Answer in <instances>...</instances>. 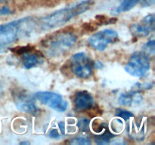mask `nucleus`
Instances as JSON below:
<instances>
[{"mask_svg":"<svg viewBox=\"0 0 155 145\" xmlns=\"http://www.w3.org/2000/svg\"><path fill=\"white\" fill-rule=\"evenodd\" d=\"M118 39V34L115 30L107 29L98 32L88 39L89 45L95 49L102 51L108 45L114 43Z\"/></svg>","mask_w":155,"mask_h":145,"instance_id":"obj_7","label":"nucleus"},{"mask_svg":"<svg viewBox=\"0 0 155 145\" xmlns=\"http://www.w3.org/2000/svg\"><path fill=\"white\" fill-rule=\"evenodd\" d=\"M9 1V0H0V3H3V2H6Z\"/></svg>","mask_w":155,"mask_h":145,"instance_id":"obj_25","label":"nucleus"},{"mask_svg":"<svg viewBox=\"0 0 155 145\" xmlns=\"http://www.w3.org/2000/svg\"><path fill=\"white\" fill-rule=\"evenodd\" d=\"M12 14V10L8 6H3L0 9V15H8Z\"/></svg>","mask_w":155,"mask_h":145,"instance_id":"obj_20","label":"nucleus"},{"mask_svg":"<svg viewBox=\"0 0 155 145\" xmlns=\"http://www.w3.org/2000/svg\"><path fill=\"white\" fill-rule=\"evenodd\" d=\"M94 0H82L69 7L61 8L37 20L38 30H48L64 25L75 17L84 13L92 7Z\"/></svg>","mask_w":155,"mask_h":145,"instance_id":"obj_1","label":"nucleus"},{"mask_svg":"<svg viewBox=\"0 0 155 145\" xmlns=\"http://www.w3.org/2000/svg\"><path fill=\"white\" fill-rule=\"evenodd\" d=\"M151 67L150 58L142 51L134 52L125 66V70L130 75L143 77L148 73Z\"/></svg>","mask_w":155,"mask_h":145,"instance_id":"obj_4","label":"nucleus"},{"mask_svg":"<svg viewBox=\"0 0 155 145\" xmlns=\"http://www.w3.org/2000/svg\"><path fill=\"white\" fill-rule=\"evenodd\" d=\"M115 116H118V117H120L122 119H124V120H128L130 118L133 117V114L130 111H127V110H123V109L118 108L117 109L116 111H115Z\"/></svg>","mask_w":155,"mask_h":145,"instance_id":"obj_16","label":"nucleus"},{"mask_svg":"<svg viewBox=\"0 0 155 145\" xmlns=\"http://www.w3.org/2000/svg\"><path fill=\"white\" fill-rule=\"evenodd\" d=\"M142 52L145 53L148 57H150V56L154 55L155 41L154 39L149 40L143 47H142Z\"/></svg>","mask_w":155,"mask_h":145,"instance_id":"obj_15","label":"nucleus"},{"mask_svg":"<svg viewBox=\"0 0 155 145\" xmlns=\"http://www.w3.org/2000/svg\"><path fill=\"white\" fill-rule=\"evenodd\" d=\"M155 16L154 14H150L145 16L138 24H133L130 28L133 36L137 38H142L148 36L154 30Z\"/></svg>","mask_w":155,"mask_h":145,"instance_id":"obj_9","label":"nucleus"},{"mask_svg":"<svg viewBox=\"0 0 155 145\" xmlns=\"http://www.w3.org/2000/svg\"><path fill=\"white\" fill-rule=\"evenodd\" d=\"M38 30L37 20L24 18L0 24V46L9 45L24 37H28Z\"/></svg>","mask_w":155,"mask_h":145,"instance_id":"obj_2","label":"nucleus"},{"mask_svg":"<svg viewBox=\"0 0 155 145\" xmlns=\"http://www.w3.org/2000/svg\"><path fill=\"white\" fill-rule=\"evenodd\" d=\"M114 137V135L112 134L110 131H106L101 135H95V140L98 144H106V143H110V140Z\"/></svg>","mask_w":155,"mask_h":145,"instance_id":"obj_14","label":"nucleus"},{"mask_svg":"<svg viewBox=\"0 0 155 145\" xmlns=\"http://www.w3.org/2000/svg\"><path fill=\"white\" fill-rule=\"evenodd\" d=\"M142 7H149L154 4V0H141L139 2Z\"/></svg>","mask_w":155,"mask_h":145,"instance_id":"obj_19","label":"nucleus"},{"mask_svg":"<svg viewBox=\"0 0 155 145\" xmlns=\"http://www.w3.org/2000/svg\"><path fill=\"white\" fill-rule=\"evenodd\" d=\"M43 62V57L42 54L39 51H34V48H30L28 51H25L22 54V63L23 66L26 69L35 67L40 65Z\"/></svg>","mask_w":155,"mask_h":145,"instance_id":"obj_11","label":"nucleus"},{"mask_svg":"<svg viewBox=\"0 0 155 145\" xmlns=\"http://www.w3.org/2000/svg\"><path fill=\"white\" fill-rule=\"evenodd\" d=\"M30 142L28 141H24V142H21V144H29Z\"/></svg>","mask_w":155,"mask_h":145,"instance_id":"obj_24","label":"nucleus"},{"mask_svg":"<svg viewBox=\"0 0 155 145\" xmlns=\"http://www.w3.org/2000/svg\"><path fill=\"white\" fill-rule=\"evenodd\" d=\"M12 96L15 105L19 110L32 115H37L39 113V108L35 103V98L27 91L17 89L12 92Z\"/></svg>","mask_w":155,"mask_h":145,"instance_id":"obj_6","label":"nucleus"},{"mask_svg":"<svg viewBox=\"0 0 155 145\" xmlns=\"http://www.w3.org/2000/svg\"><path fill=\"white\" fill-rule=\"evenodd\" d=\"M94 100L87 91H80L77 92L74 98V105L76 110L83 111L90 109L93 106Z\"/></svg>","mask_w":155,"mask_h":145,"instance_id":"obj_10","label":"nucleus"},{"mask_svg":"<svg viewBox=\"0 0 155 145\" xmlns=\"http://www.w3.org/2000/svg\"><path fill=\"white\" fill-rule=\"evenodd\" d=\"M70 143H71V144L83 145V144H91L92 142H91V140H89V138H86V137H75V138H73L72 140H71Z\"/></svg>","mask_w":155,"mask_h":145,"instance_id":"obj_17","label":"nucleus"},{"mask_svg":"<svg viewBox=\"0 0 155 145\" xmlns=\"http://www.w3.org/2000/svg\"><path fill=\"white\" fill-rule=\"evenodd\" d=\"M34 98L39 100L42 104L58 112H64L68 108V103L64 101L61 95L52 92H38Z\"/></svg>","mask_w":155,"mask_h":145,"instance_id":"obj_8","label":"nucleus"},{"mask_svg":"<svg viewBox=\"0 0 155 145\" xmlns=\"http://www.w3.org/2000/svg\"><path fill=\"white\" fill-rule=\"evenodd\" d=\"M77 36L73 32L63 30L53 33L42 42L44 51L49 57H58L69 51L77 42Z\"/></svg>","mask_w":155,"mask_h":145,"instance_id":"obj_3","label":"nucleus"},{"mask_svg":"<svg viewBox=\"0 0 155 145\" xmlns=\"http://www.w3.org/2000/svg\"><path fill=\"white\" fill-rule=\"evenodd\" d=\"M58 126H59V128H60L61 131V133L63 134H64L65 133V123L64 122H60L58 123Z\"/></svg>","mask_w":155,"mask_h":145,"instance_id":"obj_22","label":"nucleus"},{"mask_svg":"<svg viewBox=\"0 0 155 145\" xmlns=\"http://www.w3.org/2000/svg\"><path fill=\"white\" fill-rule=\"evenodd\" d=\"M71 71L76 76L87 79L92 74V62L84 52L74 54L71 60Z\"/></svg>","mask_w":155,"mask_h":145,"instance_id":"obj_5","label":"nucleus"},{"mask_svg":"<svg viewBox=\"0 0 155 145\" xmlns=\"http://www.w3.org/2000/svg\"><path fill=\"white\" fill-rule=\"evenodd\" d=\"M3 93H4V90H3V86H2V84L1 81H0V98L2 96Z\"/></svg>","mask_w":155,"mask_h":145,"instance_id":"obj_23","label":"nucleus"},{"mask_svg":"<svg viewBox=\"0 0 155 145\" xmlns=\"http://www.w3.org/2000/svg\"><path fill=\"white\" fill-rule=\"evenodd\" d=\"M141 101H142V97L137 90L121 94L118 99L120 104L124 106H131L133 104H136Z\"/></svg>","mask_w":155,"mask_h":145,"instance_id":"obj_12","label":"nucleus"},{"mask_svg":"<svg viewBox=\"0 0 155 145\" xmlns=\"http://www.w3.org/2000/svg\"><path fill=\"white\" fill-rule=\"evenodd\" d=\"M48 136L51 138H59L60 137V134H59L58 131L57 129H51L50 130L49 133H48Z\"/></svg>","mask_w":155,"mask_h":145,"instance_id":"obj_21","label":"nucleus"},{"mask_svg":"<svg viewBox=\"0 0 155 145\" xmlns=\"http://www.w3.org/2000/svg\"><path fill=\"white\" fill-rule=\"evenodd\" d=\"M140 2L141 0H122L120 4L115 8L114 11H112V13L114 14H118L123 12L128 11L133 8Z\"/></svg>","mask_w":155,"mask_h":145,"instance_id":"obj_13","label":"nucleus"},{"mask_svg":"<svg viewBox=\"0 0 155 145\" xmlns=\"http://www.w3.org/2000/svg\"><path fill=\"white\" fill-rule=\"evenodd\" d=\"M89 120L87 119H81L78 122V127L81 131H86L89 129Z\"/></svg>","mask_w":155,"mask_h":145,"instance_id":"obj_18","label":"nucleus"}]
</instances>
